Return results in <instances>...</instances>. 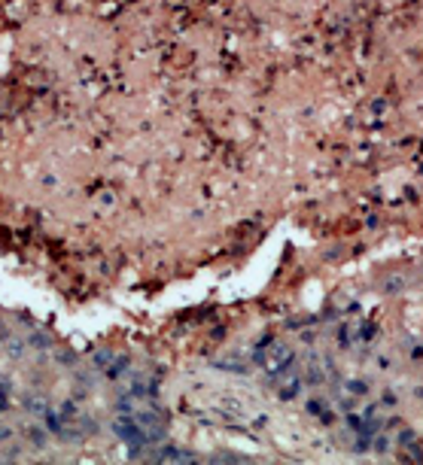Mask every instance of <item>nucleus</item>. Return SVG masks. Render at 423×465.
<instances>
[{
    "mask_svg": "<svg viewBox=\"0 0 423 465\" xmlns=\"http://www.w3.org/2000/svg\"><path fill=\"white\" fill-rule=\"evenodd\" d=\"M125 410H128L131 423L140 429V432H143L146 441H158V435L165 432V414H162L158 407L137 401V404H125Z\"/></svg>",
    "mask_w": 423,
    "mask_h": 465,
    "instance_id": "nucleus-1",
    "label": "nucleus"
},
{
    "mask_svg": "<svg viewBox=\"0 0 423 465\" xmlns=\"http://www.w3.org/2000/svg\"><path fill=\"white\" fill-rule=\"evenodd\" d=\"M256 359H259V365L265 368V371L280 374V371L289 368V362H292V350H289L283 341H268V344H262V347L256 350Z\"/></svg>",
    "mask_w": 423,
    "mask_h": 465,
    "instance_id": "nucleus-2",
    "label": "nucleus"
},
{
    "mask_svg": "<svg viewBox=\"0 0 423 465\" xmlns=\"http://www.w3.org/2000/svg\"><path fill=\"white\" fill-rule=\"evenodd\" d=\"M305 374H308V380H314V383H320V380H323V374H320V368H317L314 362H308V368H305Z\"/></svg>",
    "mask_w": 423,
    "mask_h": 465,
    "instance_id": "nucleus-3",
    "label": "nucleus"
},
{
    "mask_svg": "<svg viewBox=\"0 0 423 465\" xmlns=\"http://www.w3.org/2000/svg\"><path fill=\"white\" fill-rule=\"evenodd\" d=\"M9 438H12V429H0V447L9 444Z\"/></svg>",
    "mask_w": 423,
    "mask_h": 465,
    "instance_id": "nucleus-4",
    "label": "nucleus"
}]
</instances>
